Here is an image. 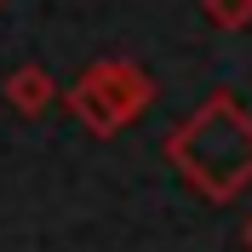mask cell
I'll use <instances>...</instances> for the list:
<instances>
[{
    "mask_svg": "<svg viewBox=\"0 0 252 252\" xmlns=\"http://www.w3.org/2000/svg\"><path fill=\"white\" fill-rule=\"evenodd\" d=\"M160 149L172 160V172L212 206H229L252 189V109L229 86L206 92L166 132Z\"/></svg>",
    "mask_w": 252,
    "mask_h": 252,
    "instance_id": "cell-1",
    "label": "cell"
},
{
    "mask_svg": "<svg viewBox=\"0 0 252 252\" xmlns=\"http://www.w3.org/2000/svg\"><path fill=\"white\" fill-rule=\"evenodd\" d=\"M69 115H75L92 138H115L126 126H138L155 109V75L132 58H92L69 80Z\"/></svg>",
    "mask_w": 252,
    "mask_h": 252,
    "instance_id": "cell-2",
    "label": "cell"
},
{
    "mask_svg": "<svg viewBox=\"0 0 252 252\" xmlns=\"http://www.w3.org/2000/svg\"><path fill=\"white\" fill-rule=\"evenodd\" d=\"M0 92H6V103H12L23 121H40V115L58 103V80H52L46 63H17L12 75H6V86H0Z\"/></svg>",
    "mask_w": 252,
    "mask_h": 252,
    "instance_id": "cell-3",
    "label": "cell"
},
{
    "mask_svg": "<svg viewBox=\"0 0 252 252\" xmlns=\"http://www.w3.org/2000/svg\"><path fill=\"white\" fill-rule=\"evenodd\" d=\"M201 12L218 34H247L252 29V0H201Z\"/></svg>",
    "mask_w": 252,
    "mask_h": 252,
    "instance_id": "cell-4",
    "label": "cell"
},
{
    "mask_svg": "<svg viewBox=\"0 0 252 252\" xmlns=\"http://www.w3.org/2000/svg\"><path fill=\"white\" fill-rule=\"evenodd\" d=\"M241 241H247V252H252V218H247V223H241Z\"/></svg>",
    "mask_w": 252,
    "mask_h": 252,
    "instance_id": "cell-5",
    "label": "cell"
},
{
    "mask_svg": "<svg viewBox=\"0 0 252 252\" xmlns=\"http://www.w3.org/2000/svg\"><path fill=\"white\" fill-rule=\"evenodd\" d=\"M0 6H6V0H0Z\"/></svg>",
    "mask_w": 252,
    "mask_h": 252,
    "instance_id": "cell-6",
    "label": "cell"
}]
</instances>
